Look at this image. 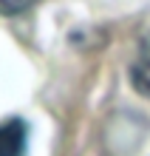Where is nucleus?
I'll list each match as a JSON object with an SVG mask.
<instances>
[{"mask_svg": "<svg viewBox=\"0 0 150 156\" xmlns=\"http://www.w3.org/2000/svg\"><path fill=\"white\" fill-rule=\"evenodd\" d=\"M26 145H29V128L23 119L0 122V156H26Z\"/></svg>", "mask_w": 150, "mask_h": 156, "instance_id": "obj_1", "label": "nucleus"}, {"mask_svg": "<svg viewBox=\"0 0 150 156\" xmlns=\"http://www.w3.org/2000/svg\"><path fill=\"white\" fill-rule=\"evenodd\" d=\"M130 82H133V88L139 94L150 97V34L142 40L139 54H136L133 66H130Z\"/></svg>", "mask_w": 150, "mask_h": 156, "instance_id": "obj_2", "label": "nucleus"}, {"mask_svg": "<svg viewBox=\"0 0 150 156\" xmlns=\"http://www.w3.org/2000/svg\"><path fill=\"white\" fill-rule=\"evenodd\" d=\"M34 0H0V14H20Z\"/></svg>", "mask_w": 150, "mask_h": 156, "instance_id": "obj_3", "label": "nucleus"}]
</instances>
